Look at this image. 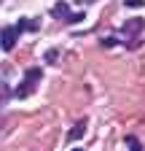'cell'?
Instances as JSON below:
<instances>
[{
	"instance_id": "6da1fadb",
	"label": "cell",
	"mask_w": 145,
	"mask_h": 151,
	"mask_svg": "<svg viewBox=\"0 0 145 151\" xmlns=\"http://www.w3.org/2000/svg\"><path fill=\"white\" fill-rule=\"evenodd\" d=\"M16 38H19V30H16V27H6L3 32H0V49L11 51L16 46Z\"/></svg>"
},
{
	"instance_id": "7a4b0ae2",
	"label": "cell",
	"mask_w": 145,
	"mask_h": 151,
	"mask_svg": "<svg viewBox=\"0 0 145 151\" xmlns=\"http://www.w3.org/2000/svg\"><path fill=\"white\" fill-rule=\"evenodd\" d=\"M142 30H145V19H140V16L137 19H126V24H124L126 35H140Z\"/></svg>"
},
{
	"instance_id": "3957f363",
	"label": "cell",
	"mask_w": 145,
	"mask_h": 151,
	"mask_svg": "<svg viewBox=\"0 0 145 151\" xmlns=\"http://www.w3.org/2000/svg\"><path fill=\"white\" fill-rule=\"evenodd\" d=\"M32 89H35V84L24 78V81L19 84V89H16L14 94H16V97H19V100H27V97H30V94H32Z\"/></svg>"
},
{
	"instance_id": "277c9868",
	"label": "cell",
	"mask_w": 145,
	"mask_h": 151,
	"mask_svg": "<svg viewBox=\"0 0 145 151\" xmlns=\"http://www.w3.org/2000/svg\"><path fill=\"white\" fill-rule=\"evenodd\" d=\"M51 16H54V19H67V16H70V3H65V0H62V3H57V6L51 8Z\"/></svg>"
},
{
	"instance_id": "5b68a950",
	"label": "cell",
	"mask_w": 145,
	"mask_h": 151,
	"mask_svg": "<svg viewBox=\"0 0 145 151\" xmlns=\"http://www.w3.org/2000/svg\"><path fill=\"white\" fill-rule=\"evenodd\" d=\"M83 135H86V119H81L75 127L70 129V140H78V138H83Z\"/></svg>"
},
{
	"instance_id": "8992f818",
	"label": "cell",
	"mask_w": 145,
	"mask_h": 151,
	"mask_svg": "<svg viewBox=\"0 0 145 151\" xmlns=\"http://www.w3.org/2000/svg\"><path fill=\"white\" fill-rule=\"evenodd\" d=\"M11 94H14V92L8 89V84H0V105H6V103L11 100Z\"/></svg>"
},
{
	"instance_id": "52a82bcc",
	"label": "cell",
	"mask_w": 145,
	"mask_h": 151,
	"mask_svg": "<svg viewBox=\"0 0 145 151\" xmlns=\"http://www.w3.org/2000/svg\"><path fill=\"white\" fill-rule=\"evenodd\" d=\"M27 81H32V84H38L41 81V68H32V70H27V76H24Z\"/></svg>"
},
{
	"instance_id": "ba28073f",
	"label": "cell",
	"mask_w": 145,
	"mask_h": 151,
	"mask_svg": "<svg viewBox=\"0 0 145 151\" xmlns=\"http://www.w3.org/2000/svg\"><path fill=\"white\" fill-rule=\"evenodd\" d=\"M126 146H129L132 151H142V146H140V140H137L134 135H129V138H126Z\"/></svg>"
},
{
	"instance_id": "9c48e42d",
	"label": "cell",
	"mask_w": 145,
	"mask_h": 151,
	"mask_svg": "<svg viewBox=\"0 0 145 151\" xmlns=\"http://www.w3.org/2000/svg\"><path fill=\"white\" fill-rule=\"evenodd\" d=\"M126 6H129V8H142L145 0H126Z\"/></svg>"
},
{
	"instance_id": "30bf717a",
	"label": "cell",
	"mask_w": 145,
	"mask_h": 151,
	"mask_svg": "<svg viewBox=\"0 0 145 151\" xmlns=\"http://www.w3.org/2000/svg\"><path fill=\"white\" fill-rule=\"evenodd\" d=\"M81 19H83V14H70L67 22H81Z\"/></svg>"
},
{
	"instance_id": "8fae6325",
	"label": "cell",
	"mask_w": 145,
	"mask_h": 151,
	"mask_svg": "<svg viewBox=\"0 0 145 151\" xmlns=\"http://www.w3.org/2000/svg\"><path fill=\"white\" fill-rule=\"evenodd\" d=\"M118 41H113V38H105V41H102V46H107V49H110V46H116Z\"/></svg>"
},
{
	"instance_id": "7c38bea8",
	"label": "cell",
	"mask_w": 145,
	"mask_h": 151,
	"mask_svg": "<svg viewBox=\"0 0 145 151\" xmlns=\"http://www.w3.org/2000/svg\"><path fill=\"white\" fill-rule=\"evenodd\" d=\"M78 3H92V0H78Z\"/></svg>"
},
{
	"instance_id": "4fadbf2b",
	"label": "cell",
	"mask_w": 145,
	"mask_h": 151,
	"mask_svg": "<svg viewBox=\"0 0 145 151\" xmlns=\"http://www.w3.org/2000/svg\"><path fill=\"white\" fill-rule=\"evenodd\" d=\"M72 151H81V148H72Z\"/></svg>"
}]
</instances>
